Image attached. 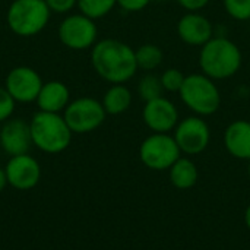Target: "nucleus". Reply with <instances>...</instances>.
<instances>
[{"label": "nucleus", "instance_id": "6ab92c4d", "mask_svg": "<svg viewBox=\"0 0 250 250\" xmlns=\"http://www.w3.org/2000/svg\"><path fill=\"white\" fill-rule=\"evenodd\" d=\"M135 56H136L138 69L144 70L146 73L158 69L164 60V53H163L161 47L157 44H152V42H146V44L139 45L135 50Z\"/></svg>", "mask_w": 250, "mask_h": 250}, {"label": "nucleus", "instance_id": "c756f323", "mask_svg": "<svg viewBox=\"0 0 250 250\" xmlns=\"http://www.w3.org/2000/svg\"><path fill=\"white\" fill-rule=\"evenodd\" d=\"M157 1H166V0H157Z\"/></svg>", "mask_w": 250, "mask_h": 250}, {"label": "nucleus", "instance_id": "2eb2a0df", "mask_svg": "<svg viewBox=\"0 0 250 250\" xmlns=\"http://www.w3.org/2000/svg\"><path fill=\"white\" fill-rule=\"evenodd\" d=\"M35 103L41 111H47V113L64 111V108L70 103V89L62 81L44 82Z\"/></svg>", "mask_w": 250, "mask_h": 250}, {"label": "nucleus", "instance_id": "0eeeda50", "mask_svg": "<svg viewBox=\"0 0 250 250\" xmlns=\"http://www.w3.org/2000/svg\"><path fill=\"white\" fill-rule=\"evenodd\" d=\"M63 117L73 133H88L98 129L107 113L103 103L92 97H79L72 100L63 111Z\"/></svg>", "mask_w": 250, "mask_h": 250}, {"label": "nucleus", "instance_id": "412c9836", "mask_svg": "<svg viewBox=\"0 0 250 250\" xmlns=\"http://www.w3.org/2000/svg\"><path fill=\"white\" fill-rule=\"evenodd\" d=\"M116 6L117 0H78L79 12L94 21L107 16Z\"/></svg>", "mask_w": 250, "mask_h": 250}, {"label": "nucleus", "instance_id": "dca6fc26", "mask_svg": "<svg viewBox=\"0 0 250 250\" xmlns=\"http://www.w3.org/2000/svg\"><path fill=\"white\" fill-rule=\"evenodd\" d=\"M224 145L230 155L240 160H250V122H231L224 132Z\"/></svg>", "mask_w": 250, "mask_h": 250}, {"label": "nucleus", "instance_id": "4be33fe9", "mask_svg": "<svg viewBox=\"0 0 250 250\" xmlns=\"http://www.w3.org/2000/svg\"><path fill=\"white\" fill-rule=\"evenodd\" d=\"M185 78H186V75H183V72L176 69V67L166 69L160 76L164 92H171V94L177 92L179 94V91H180V88H182V85L185 82Z\"/></svg>", "mask_w": 250, "mask_h": 250}, {"label": "nucleus", "instance_id": "f257e3e1", "mask_svg": "<svg viewBox=\"0 0 250 250\" xmlns=\"http://www.w3.org/2000/svg\"><path fill=\"white\" fill-rule=\"evenodd\" d=\"M91 66L110 85L129 82L138 69L135 50L116 38H104L91 48Z\"/></svg>", "mask_w": 250, "mask_h": 250}, {"label": "nucleus", "instance_id": "7c9ffc66", "mask_svg": "<svg viewBox=\"0 0 250 250\" xmlns=\"http://www.w3.org/2000/svg\"><path fill=\"white\" fill-rule=\"evenodd\" d=\"M249 176H250V164H249Z\"/></svg>", "mask_w": 250, "mask_h": 250}, {"label": "nucleus", "instance_id": "a211bd4d", "mask_svg": "<svg viewBox=\"0 0 250 250\" xmlns=\"http://www.w3.org/2000/svg\"><path fill=\"white\" fill-rule=\"evenodd\" d=\"M171 183L179 189H189L198 182V170L193 161L189 158H179L170 167Z\"/></svg>", "mask_w": 250, "mask_h": 250}, {"label": "nucleus", "instance_id": "ddd939ff", "mask_svg": "<svg viewBox=\"0 0 250 250\" xmlns=\"http://www.w3.org/2000/svg\"><path fill=\"white\" fill-rule=\"evenodd\" d=\"M4 171H6L7 183H10L13 188L21 190L34 188L41 176V168L38 161L28 154L10 157Z\"/></svg>", "mask_w": 250, "mask_h": 250}, {"label": "nucleus", "instance_id": "1a4fd4ad", "mask_svg": "<svg viewBox=\"0 0 250 250\" xmlns=\"http://www.w3.org/2000/svg\"><path fill=\"white\" fill-rule=\"evenodd\" d=\"M173 136L182 152L188 155H198L209 145L211 130L204 117L189 116L177 123Z\"/></svg>", "mask_w": 250, "mask_h": 250}, {"label": "nucleus", "instance_id": "4468645a", "mask_svg": "<svg viewBox=\"0 0 250 250\" xmlns=\"http://www.w3.org/2000/svg\"><path fill=\"white\" fill-rule=\"evenodd\" d=\"M32 144L29 123L22 119H9L0 129V145L3 151L10 155L28 154Z\"/></svg>", "mask_w": 250, "mask_h": 250}, {"label": "nucleus", "instance_id": "20e7f679", "mask_svg": "<svg viewBox=\"0 0 250 250\" xmlns=\"http://www.w3.org/2000/svg\"><path fill=\"white\" fill-rule=\"evenodd\" d=\"M179 95L182 103L199 117L212 116L221 107V92L217 82L202 72L188 75Z\"/></svg>", "mask_w": 250, "mask_h": 250}, {"label": "nucleus", "instance_id": "f03ea898", "mask_svg": "<svg viewBox=\"0 0 250 250\" xmlns=\"http://www.w3.org/2000/svg\"><path fill=\"white\" fill-rule=\"evenodd\" d=\"M199 69L208 78L217 81H226L236 76L243 64V54L239 45L224 37L214 35L199 50L198 56Z\"/></svg>", "mask_w": 250, "mask_h": 250}, {"label": "nucleus", "instance_id": "c85d7f7f", "mask_svg": "<svg viewBox=\"0 0 250 250\" xmlns=\"http://www.w3.org/2000/svg\"><path fill=\"white\" fill-rule=\"evenodd\" d=\"M245 220H246V224H248V227L250 229V207L246 209V214H245Z\"/></svg>", "mask_w": 250, "mask_h": 250}, {"label": "nucleus", "instance_id": "9b49d317", "mask_svg": "<svg viewBox=\"0 0 250 250\" xmlns=\"http://www.w3.org/2000/svg\"><path fill=\"white\" fill-rule=\"evenodd\" d=\"M142 119L146 127L154 133H168L174 130L180 122L177 105L164 95L145 103Z\"/></svg>", "mask_w": 250, "mask_h": 250}, {"label": "nucleus", "instance_id": "423d86ee", "mask_svg": "<svg viewBox=\"0 0 250 250\" xmlns=\"http://www.w3.org/2000/svg\"><path fill=\"white\" fill-rule=\"evenodd\" d=\"M57 35L60 42L69 50H89L98 41V26L94 19L83 13H70L59 25Z\"/></svg>", "mask_w": 250, "mask_h": 250}, {"label": "nucleus", "instance_id": "f8f14e48", "mask_svg": "<svg viewBox=\"0 0 250 250\" xmlns=\"http://www.w3.org/2000/svg\"><path fill=\"white\" fill-rule=\"evenodd\" d=\"M176 31L185 44L202 47L214 37V23L201 12H188L177 21Z\"/></svg>", "mask_w": 250, "mask_h": 250}, {"label": "nucleus", "instance_id": "7ed1b4c3", "mask_svg": "<svg viewBox=\"0 0 250 250\" xmlns=\"http://www.w3.org/2000/svg\"><path fill=\"white\" fill-rule=\"evenodd\" d=\"M29 129L32 144L47 154L64 151L70 145L73 133L60 113H47L41 110L32 116Z\"/></svg>", "mask_w": 250, "mask_h": 250}, {"label": "nucleus", "instance_id": "a878e982", "mask_svg": "<svg viewBox=\"0 0 250 250\" xmlns=\"http://www.w3.org/2000/svg\"><path fill=\"white\" fill-rule=\"evenodd\" d=\"M151 1L152 0H117V6L127 13H135L148 7Z\"/></svg>", "mask_w": 250, "mask_h": 250}, {"label": "nucleus", "instance_id": "6e6552de", "mask_svg": "<svg viewBox=\"0 0 250 250\" xmlns=\"http://www.w3.org/2000/svg\"><path fill=\"white\" fill-rule=\"evenodd\" d=\"M180 148L174 136L168 133H152L139 148L141 161L151 170H167L180 158Z\"/></svg>", "mask_w": 250, "mask_h": 250}, {"label": "nucleus", "instance_id": "b1692460", "mask_svg": "<svg viewBox=\"0 0 250 250\" xmlns=\"http://www.w3.org/2000/svg\"><path fill=\"white\" fill-rule=\"evenodd\" d=\"M16 101L7 92L4 86H0V123H4L15 113Z\"/></svg>", "mask_w": 250, "mask_h": 250}, {"label": "nucleus", "instance_id": "bb28decb", "mask_svg": "<svg viewBox=\"0 0 250 250\" xmlns=\"http://www.w3.org/2000/svg\"><path fill=\"white\" fill-rule=\"evenodd\" d=\"M211 0H176V3L188 12H199L209 4Z\"/></svg>", "mask_w": 250, "mask_h": 250}, {"label": "nucleus", "instance_id": "5701e85b", "mask_svg": "<svg viewBox=\"0 0 250 250\" xmlns=\"http://www.w3.org/2000/svg\"><path fill=\"white\" fill-rule=\"evenodd\" d=\"M227 15L240 22L250 21V0H223Z\"/></svg>", "mask_w": 250, "mask_h": 250}, {"label": "nucleus", "instance_id": "393cba45", "mask_svg": "<svg viewBox=\"0 0 250 250\" xmlns=\"http://www.w3.org/2000/svg\"><path fill=\"white\" fill-rule=\"evenodd\" d=\"M51 13L66 15L78 6V0H45Z\"/></svg>", "mask_w": 250, "mask_h": 250}, {"label": "nucleus", "instance_id": "39448f33", "mask_svg": "<svg viewBox=\"0 0 250 250\" xmlns=\"http://www.w3.org/2000/svg\"><path fill=\"white\" fill-rule=\"evenodd\" d=\"M50 16L45 0H13L6 12V23L15 35L29 38L48 25Z\"/></svg>", "mask_w": 250, "mask_h": 250}, {"label": "nucleus", "instance_id": "f3484780", "mask_svg": "<svg viewBox=\"0 0 250 250\" xmlns=\"http://www.w3.org/2000/svg\"><path fill=\"white\" fill-rule=\"evenodd\" d=\"M103 107L107 114L117 116L127 111L133 103V94L126 83H113L103 95Z\"/></svg>", "mask_w": 250, "mask_h": 250}, {"label": "nucleus", "instance_id": "9d476101", "mask_svg": "<svg viewBox=\"0 0 250 250\" xmlns=\"http://www.w3.org/2000/svg\"><path fill=\"white\" fill-rule=\"evenodd\" d=\"M42 83L40 73L29 66H16L4 78V88L16 103L22 104L37 101Z\"/></svg>", "mask_w": 250, "mask_h": 250}, {"label": "nucleus", "instance_id": "aec40b11", "mask_svg": "<svg viewBox=\"0 0 250 250\" xmlns=\"http://www.w3.org/2000/svg\"><path fill=\"white\" fill-rule=\"evenodd\" d=\"M136 92H138L139 98H141L144 103L151 101V100H155V98H158V97H163L164 88H163V85H161L160 76L154 75L152 72L145 73V75L139 79V82H138Z\"/></svg>", "mask_w": 250, "mask_h": 250}, {"label": "nucleus", "instance_id": "cd10ccee", "mask_svg": "<svg viewBox=\"0 0 250 250\" xmlns=\"http://www.w3.org/2000/svg\"><path fill=\"white\" fill-rule=\"evenodd\" d=\"M6 183H7V177H6V171L0 168V192H1L3 189H4V186H6Z\"/></svg>", "mask_w": 250, "mask_h": 250}]
</instances>
